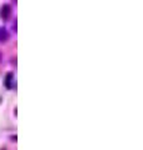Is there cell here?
<instances>
[{
  "label": "cell",
  "mask_w": 143,
  "mask_h": 150,
  "mask_svg": "<svg viewBox=\"0 0 143 150\" xmlns=\"http://www.w3.org/2000/svg\"><path fill=\"white\" fill-rule=\"evenodd\" d=\"M11 78H13V74H8L6 80H5V84H6V86H8V88H10V86H11V83H10Z\"/></svg>",
  "instance_id": "2"
},
{
  "label": "cell",
  "mask_w": 143,
  "mask_h": 150,
  "mask_svg": "<svg viewBox=\"0 0 143 150\" xmlns=\"http://www.w3.org/2000/svg\"><path fill=\"white\" fill-rule=\"evenodd\" d=\"M9 15H10V6L3 5L1 10H0V16H1V19H4V20H6V19L9 18Z\"/></svg>",
  "instance_id": "1"
}]
</instances>
